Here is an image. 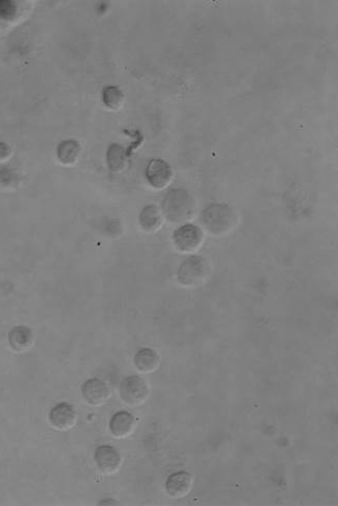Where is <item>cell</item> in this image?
<instances>
[{"mask_svg": "<svg viewBox=\"0 0 338 506\" xmlns=\"http://www.w3.org/2000/svg\"><path fill=\"white\" fill-rule=\"evenodd\" d=\"M161 213L171 223H186L196 213L194 197L184 188H174L163 199Z\"/></svg>", "mask_w": 338, "mask_h": 506, "instance_id": "cell-1", "label": "cell"}, {"mask_svg": "<svg viewBox=\"0 0 338 506\" xmlns=\"http://www.w3.org/2000/svg\"><path fill=\"white\" fill-rule=\"evenodd\" d=\"M202 221L209 232L215 235H221L233 228L236 215L229 205L215 203L203 210Z\"/></svg>", "mask_w": 338, "mask_h": 506, "instance_id": "cell-2", "label": "cell"}, {"mask_svg": "<svg viewBox=\"0 0 338 506\" xmlns=\"http://www.w3.org/2000/svg\"><path fill=\"white\" fill-rule=\"evenodd\" d=\"M208 264L203 257H188L180 264L177 271V280L182 286L195 287L200 285L208 275Z\"/></svg>", "mask_w": 338, "mask_h": 506, "instance_id": "cell-3", "label": "cell"}, {"mask_svg": "<svg viewBox=\"0 0 338 506\" xmlns=\"http://www.w3.org/2000/svg\"><path fill=\"white\" fill-rule=\"evenodd\" d=\"M149 395L148 383L138 375L125 377L120 383V396L128 406H141L148 399Z\"/></svg>", "mask_w": 338, "mask_h": 506, "instance_id": "cell-4", "label": "cell"}, {"mask_svg": "<svg viewBox=\"0 0 338 506\" xmlns=\"http://www.w3.org/2000/svg\"><path fill=\"white\" fill-rule=\"evenodd\" d=\"M204 240V234L198 226L184 224L173 233V244L181 253H193L198 250Z\"/></svg>", "mask_w": 338, "mask_h": 506, "instance_id": "cell-5", "label": "cell"}, {"mask_svg": "<svg viewBox=\"0 0 338 506\" xmlns=\"http://www.w3.org/2000/svg\"><path fill=\"white\" fill-rule=\"evenodd\" d=\"M147 181L155 190H163L171 183L173 178V169L167 161L163 159H151L147 165L146 172Z\"/></svg>", "mask_w": 338, "mask_h": 506, "instance_id": "cell-6", "label": "cell"}, {"mask_svg": "<svg viewBox=\"0 0 338 506\" xmlns=\"http://www.w3.org/2000/svg\"><path fill=\"white\" fill-rule=\"evenodd\" d=\"M95 462L103 474H115L121 468L122 456L113 446L101 445L95 451Z\"/></svg>", "mask_w": 338, "mask_h": 506, "instance_id": "cell-7", "label": "cell"}, {"mask_svg": "<svg viewBox=\"0 0 338 506\" xmlns=\"http://www.w3.org/2000/svg\"><path fill=\"white\" fill-rule=\"evenodd\" d=\"M82 394L90 406H100L109 400L111 389L103 379H90L82 386Z\"/></svg>", "mask_w": 338, "mask_h": 506, "instance_id": "cell-8", "label": "cell"}, {"mask_svg": "<svg viewBox=\"0 0 338 506\" xmlns=\"http://www.w3.org/2000/svg\"><path fill=\"white\" fill-rule=\"evenodd\" d=\"M49 421L55 428L59 431H70L75 426L78 414L71 404L61 402L51 408L49 413Z\"/></svg>", "mask_w": 338, "mask_h": 506, "instance_id": "cell-9", "label": "cell"}, {"mask_svg": "<svg viewBox=\"0 0 338 506\" xmlns=\"http://www.w3.org/2000/svg\"><path fill=\"white\" fill-rule=\"evenodd\" d=\"M193 481L194 477L190 472L179 471L168 477L166 481V489L170 497L179 499L188 495L193 487Z\"/></svg>", "mask_w": 338, "mask_h": 506, "instance_id": "cell-10", "label": "cell"}, {"mask_svg": "<svg viewBox=\"0 0 338 506\" xmlns=\"http://www.w3.org/2000/svg\"><path fill=\"white\" fill-rule=\"evenodd\" d=\"M136 426V419L132 413L120 410L112 417L109 421V431L117 439H125L134 433Z\"/></svg>", "mask_w": 338, "mask_h": 506, "instance_id": "cell-11", "label": "cell"}, {"mask_svg": "<svg viewBox=\"0 0 338 506\" xmlns=\"http://www.w3.org/2000/svg\"><path fill=\"white\" fill-rule=\"evenodd\" d=\"M8 340L14 352L24 354L30 350L34 344L35 337L30 327L26 325H17L10 331Z\"/></svg>", "mask_w": 338, "mask_h": 506, "instance_id": "cell-12", "label": "cell"}, {"mask_svg": "<svg viewBox=\"0 0 338 506\" xmlns=\"http://www.w3.org/2000/svg\"><path fill=\"white\" fill-rule=\"evenodd\" d=\"M82 145L73 138L62 141L57 147V157L64 165H73L80 161Z\"/></svg>", "mask_w": 338, "mask_h": 506, "instance_id": "cell-13", "label": "cell"}, {"mask_svg": "<svg viewBox=\"0 0 338 506\" xmlns=\"http://www.w3.org/2000/svg\"><path fill=\"white\" fill-rule=\"evenodd\" d=\"M140 225L145 232L153 233L159 230L163 225V213L161 208L155 204H149L141 211Z\"/></svg>", "mask_w": 338, "mask_h": 506, "instance_id": "cell-14", "label": "cell"}, {"mask_svg": "<svg viewBox=\"0 0 338 506\" xmlns=\"http://www.w3.org/2000/svg\"><path fill=\"white\" fill-rule=\"evenodd\" d=\"M134 363L140 372L152 373L159 369L161 356L154 350L142 348L134 356Z\"/></svg>", "mask_w": 338, "mask_h": 506, "instance_id": "cell-15", "label": "cell"}, {"mask_svg": "<svg viewBox=\"0 0 338 506\" xmlns=\"http://www.w3.org/2000/svg\"><path fill=\"white\" fill-rule=\"evenodd\" d=\"M128 154L126 149L120 144L109 145L107 151V163L114 173L123 171L127 165Z\"/></svg>", "mask_w": 338, "mask_h": 506, "instance_id": "cell-16", "label": "cell"}, {"mask_svg": "<svg viewBox=\"0 0 338 506\" xmlns=\"http://www.w3.org/2000/svg\"><path fill=\"white\" fill-rule=\"evenodd\" d=\"M124 100H125L124 93L118 87L107 86L103 89V101L105 107H109V109L117 111V109H121Z\"/></svg>", "mask_w": 338, "mask_h": 506, "instance_id": "cell-17", "label": "cell"}, {"mask_svg": "<svg viewBox=\"0 0 338 506\" xmlns=\"http://www.w3.org/2000/svg\"><path fill=\"white\" fill-rule=\"evenodd\" d=\"M18 15V6L15 1L0 0V19L11 21Z\"/></svg>", "mask_w": 338, "mask_h": 506, "instance_id": "cell-18", "label": "cell"}, {"mask_svg": "<svg viewBox=\"0 0 338 506\" xmlns=\"http://www.w3.org/2000/svg\"><path fill=\"white\" fill-rule=\"evenodd\" d=\"M17 174L14 172V170L10 169V168H3L0 169V183L3 184L6 186H15L18 182Z\"/></svg>", "mask_w": 338, "mask_h": 506, "instance_id": "cell-19", "label": "cell"}, {"mask_svg": "<svg viewBox=\"0 0 338 506\" xmlns=\"http://www.w3.org/2000/svg\"><path fill=\"white\" fill-rule=\"evenodd\" d=\"M12 151L11 146L7 143L0 142V163H5V161H9L11 159Z\"/></svg>", "mask_w": 338, "mask_h": 506, "instance_id": "cell-20", "label": "cell"}]
</instances>
